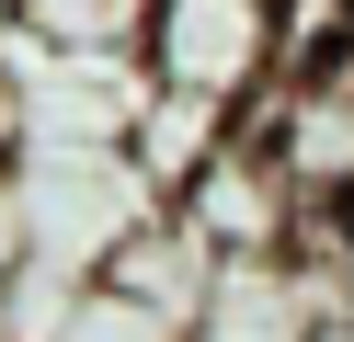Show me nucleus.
Returning a JSON list of instances; mask_svg holds the SVG:
<instances>
[{"label":"nucleus","mask_w":354,"mask_h":342,"mask_svg":"<svg viewBox=\"0 0 354 342\" xmlns=\"http://www.w3.org/2000/svg\"><path fill=\"white\" fill-rule=\"evenodd\" d=\"M35 160V68H24V35L0 23V171Z\"/></svg>","instance_id":"6"},{"label":"nucleus","mask_w":354,"mask_h":342,"mask_svg":"<svg viewBox=\"0 0 354 342\" xmlns=\"http://www.w3.org/2000/svg\"><path fill=\"white\" fill-rule=\"evenodd\" d=\"M35 251V228H24V171H0V274Z\"/></svg>","instance_id":"7"},{"label":"nucleus","mask_w":354,"mask_h":342,"mask_svg":"<svg viewBox=\"0 0 354 342\" xmlns=\"http://www.w3.org/2000/svg\"><path fill=\"white\" fill-rule=\"evenodd\" d=\"M240 126H252V114H240V103H217V91H183V80H149L138 126H126V171H138V182H149L160 205H183L194 182H206L217 160L240 149Z\"/></svg>","instance_id":"3"},{"label":"nucleus","mask_w":354,"mask_h":342,"mask_svg":"<svg viewBox=\"0 0 354 342\" xmlns=\"http://www.w3.org/2000/svg\"><path fill=\"white\" fill-rule=\"evenodd\" d=\"M320 331H331V285L297 251H263V263H217L183 342H320Z\"/></svg>","instance_id":"2"},{"label":"nucleus","mask_w":354,"mask_h":342,"mask_svg":"<svg viewBox=\"0 0 354 342\" xmlns=\"http://www.w3.org/2000/svg\"><path fill=\"white\" fill-rule=\"evenodd\" d=\"M12 12H24V0H0V23H12Z\"/></svg>","instance_id":"8"},{"label":"nucleus","mask_w":354,"mask_h":342,"mask_svg":"<svg viewBox=\"0 0 354 342\" xmlns=\"http://www.w3.org/2000/svg\"><path fill=\"white\" fill-rule=\"evenodd\" d=\"M274 46H286V0H160L149 12V80L217 91L252 114L274 91Z\"/></svg>","instance_id":"1"},{"label":"nucleus","mask_w":354,"mask_h":342,"mask_svg":"<svg viewBox=\"0 0 354 342\" xmlns=\"http://www.w3.org/2000/svg\"><path fill=\"white\" fill-rule=\"evenodd\" d=\"M149 12L160 0H24L12 35H35L46 57H149Z\"/></svg>","instance_id":"4"},{"label":"nucleus","mask_w":354,"mask_h":342,"mask_svg":"<svg viewBox=\"0 0 354 342\" xmlns=\"http://www.w3.org/2000/svg\"><path fill=\"white\" fill-rule=\"evenodd\" d=\"M69 342H183V319H160L149 296H126V285L92 274V296L69 308Z\"/></svg>","instance_id":"5"}]
</instances>
